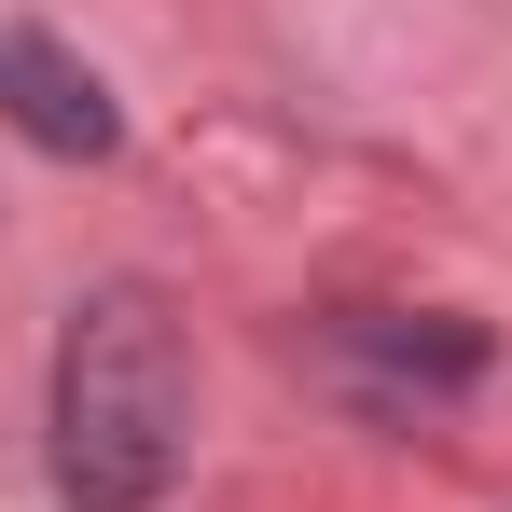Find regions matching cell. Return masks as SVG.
Returning <instances> with one entry per match:
<instances>
[{
	"mask_svg": "<svg viewBox=\"0 0 512 512\" xmlns=\"http://www.w3.org/2000/svg\"><path fill=\"white\" fill-rule=\"evenodd\" d=\"M194 443V374H180V319L153 291H97L70 346H56V485L70 512H153Z\"/></svg>",
	"mask_w": 512,
	"mask_h": 512,
	"instance_id": "cell-1",
	"label": "cell"
},
{
	"mask_svg": "<svg viewBox=\"0 0 512 512\" xmlns=\"http://www.w3.org/2000/svg\"><path fill=\"white\" fill-rule=\"evenodd\" d=\"M0 125L42 139V153H111V139H125L111 84H97L70 42H42V28H0Z\"/></svg>",
	"mask_w": 512,
	"mask_h": 512,
	"instance_id": "cell-2",
	"label": "cell"
}]
</instances>
